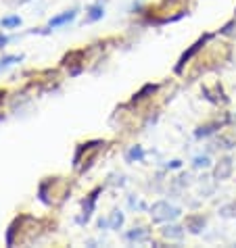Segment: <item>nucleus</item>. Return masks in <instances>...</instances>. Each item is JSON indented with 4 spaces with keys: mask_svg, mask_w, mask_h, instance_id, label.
<instances>
[{
    "mask_svg": "<svg viewBox=\"0 0 236 248\" xmlns=\"http://www.w3.org/2000/svg\"><path fill=\"white\" fill-rule=\"evenodd\" d=\"M151 213V219L155 223H168V221H176L182 215V209L176 204H171L168 201H157L155 204L149 209Z\"/></svg>",
    "mask_w": 236,
    "mask_h": 248,
    "instance_id": "obj_1",
    "label": "nucleus"
},
{
    "mask_svg": "<svg viewBox=\"0 0 236 248\" xmlns=\"http://www.w3.org/2000/svg\"><path fill=\"white\" fill-rule=\"evenodd\" d=\"M102 192V186H96L92 192H88V196L82 201V217H78V223H88L90 217H92V213L96 209V202H99V194Z\"/></svg>",
    "mask_w": 236,
    "mask_h": 248,
    "instance_id": "obj_2",
    "label": "nucleus"
},
{
    "mask_svg": "<svg viewBox=\"0 0 236 248\" xmlns=\"http://www.w3.org/2000/svg\"><path fill=\"white\" fill-rule=\"evenodd\" d=\"M213 38V33H203V36H201L199 40H197V42H194L190 48H188V50H186L184 54H182V57H180V61H178V65L176 67H173V71H176V73H182V69H184V65L186 63H188V61L194 57V54H197L199 50H201V48H203V46H207V42H209V40Z\"/></svg>",
    "mask_w": 236,
    "mask_h": 248,
    "instance_id": "obj_3",
    "label": "nucleus"
},
{
    "mask_svg": "<svg viewBox=\"0 0 236 248\" xmlns=\"http://www.w3.org/2000/svg\"><path fill=\"white\" fill-rule=\"evenodd\" d=\"M78 13H80L78 6H73V9H67V11H63V13H59V15L51 17L46 25L51 27V30H59V27H65V25H69V23H73V21H75Z\"/></svg>",
    "mask_w": 236,
    "mask_h": 248,
    "instance_id": "obj_4",
    "label": "nucleus"
},
{
    "mask_svg": "<svg viewBox=\"0 0 236 248\" xmlns=\"http://www.w3.org/2000/svg\"><path fill=\"white\" fill-rule=\"evenodd\" d=\"M232 171H234V161H232V156H224L218 165H215L213 177H215L218 182H224V180H228V177L232 175Z\"/></svg>",
    "mask_w": 236,
    "mask_h": 248,
    "instance_id": "obj_5",
    "label": "nucleus"
},
{
    "mask_svg": "<svg viewBox=\"0 0 236 248\" xmlns=\"http://www.w3.org/2000/svg\"><path fill=\"white\" fill-rule=\"evenodd\" d=\"M123 240H126L128 244H142V242H149L151 240V230L147 227H132L123 233Z\"/></svg>",
    "mask_w": 236,
    "mask_h": 248,
    "instance_id": "obj_6",
    "label": "nucleus"
},
{
    "mask_svg": "<svg viewBox=\"0 0 236 248\" xmlns=\"http://www.w3.org/2000/svg\"><path fill=\"white\" fill-rule=\"evenodd\" d=\"M161 236L165 240H178L180 242V240H184V236H186V227L173 223V221H168L161 227Z\"/></svg>",
    "mask_w": 236,
    "mask_h": 248,
    "instance_id": "obj_7",
    "label": "nucleus"
},
{
    "mask_svg": "<svg viewBox=\"0 0 236 248\" xmlns=\"http://www.w3.org/2000/svg\"><path fill=\"white\" fill-rule=\"evenodd\" d=\"M105 17V4L101 2H94V4H90L86 6V17H84V23H96V21H101V19Z\"/></svg>",
    "mask_w": 236,
    "mask_h": 248,
    "instance_id": "obj_8",
    "label": "nucleus"
},
{
    "mask_svg": "<svg viewBox=\"0 0 236 248\" xmlns=\"http://www.w3.org/2000/svg\"><path fill=\"white\" fill-rule=\"evenodd\" d=\"M123 158H126V163H144L147 161V150H144L140 144H134V146H130L126 150V155H123Z\"/></svg>",
    "mask_w": 236,
    "mask_h": 248,
    "instance_id": "obj_9",
    "label": "nucleus"
},
{
    "mask_svg": "<svg viewBox=\"0 0 236 248\" xmlns=\"http://www.w3.org/2000/svg\"><path fill=\"white\" fill-rule=\"evenodd\" d=\"M205 225H207V219L203 215H188L186 217V223H184V227L190 233H201Z\"/></svg>",
    "mask_w": 236,
    "mask_h": 248,
    "instance_id": "obj_10",
    "label": "nucleus"
},
{
    "mask_svg": "<svg viewBox=\"0 0 236 248\" xmlns=\"http://www.w3.org/2000/svg\"><path fill=\"white\" fill-rule=\"evenodd\" d=\"M218 129H221V123L219 121H213V123H205V125H199L197 129H194V138L197 140H203V138H209L213 136Z\"/></svg>",
    "mask_w": 236,
    "mask_h": 248,
    "instance_id": "obj_11",
    "label": "nucleus"
},
{
    "mask_svg": "<svg viewBox=\"0 0 236 248\" xmlns=\"http://www.w3.org/2000/svg\"><path fill=\"white\" fill-rule=\"evenodd\" d=\"M157 90H159V84H144V86L140 88V90H138L134 96H132V102H134V105H136V102L147 100L149 96H152V94H155Z\"/></svg>",
    "mask_w": 236,
    "mask_h": 248,
    "instance_id": "obj_12",
    "label": "nucleus"
},
{
    "mask_svg": "<svg viewBox=\"0 0 236 248\" xmlns=\"http://www.w3.org/2000/svg\"><path fill=\"white\" fill-rule=\"evenodd\" d=\"M123 223H126V215L119 211V209H115L113 213L109 215V230H113V232H119Z\"/></svg>",
    "mask_w": 236,
    "mask_h": 248,
    "instance_id": "obj_13",
    "label": "nucleus"
},
{
    "mask_svg": "<svg viewBox=\"0 0 236 248\" xmlns=\"http://www.w3.org/2000/svg\"><path fill=\"white\" fill-rule=\"evenodd\" d=\"M23 59H25L23 54H4V57L0 59V71H6V69H11L13 65L21 63Z\"/></svg>",
    "mask_w": 236,
    "mask_h": 248,
    "instance_id": "obj_14",
    "label": "nucleus"
},
{
    "mask_svg": "<svg viewBox=\"0 0 236 248\" xmlns=\"http://www.w3.org/2000/svg\"><path fill=\"white\" fill-rule=\"evenodd\" d=\"M21 23H23V19L19 15H9L4 19H0V27H2V30H15V27H19Z\"/></svg>",
    "mask_w": 236,
    "mask_h": 248,
    "instance_id": "obj_15",
    "label": "nucleus"
},
{
    "mask_svg": "<svg viewBox=\"0 0 236 248\" xmlns=\"http://www.w3.org/2000/svg\"><path fill=\"white\" fill-rule=\"evenodd\" d=\"M192 167L194 169H209L211 167V156L209 155H197L192 158Z\"/></svg>",
    "mask_w": 236,
    "mask_h": 248,
    "instance_id": "obj_16",
    "label": "nucleus"
},
{
    "mask_svg": "<svg viewBox=\"0 0 236 248\" xmlns=\"http://www.w3.org/2000/svg\"><path fill=\"white\" fill-rule=\"evenodd\" d=\"M219 215H221V217H234V219H236V201L228 202V204H224V206H219Z\"/></svg>",
    "mask_w": 236,
    "mask_h": 248,
    "instance_id": "obj_17",
    "label": "nucleus"
},
{
    "mask_svg": "<svg viewBox=\"0 0 236 248\" xmlns=\"http://www.w3.org/2000/svg\"><path fill=\"white\" fill-rule=\"evenodd\" d=\"M128 204H130V209H138V211H147V202H142V201H136L134 196H128Z\"/></svg>",
    "mask_w": 236,
    "mask_h": 248,
    "instance_id": "obj_18",
    "label": "nucleus"
},
{
    "mask_svg": "<svg viewBox=\"0 0 236 248\" xmlns=\"http://www.w3.org/2000/svg\"><path fill=\"white\" fill-rule=\"evenodd\" d=\"M165 169L168 171H173V169H182V161H180V158H173V161H168L163 165Z\"/></svg>",
    "mask_w": 236,
    "mask_h": 248,
    "instance_id": "obj_19",
    "label": "nucleus"
},
{
    "mask_svg": "<svg viewBox=\"0 0 236 248\" xmlns=\"http://www.w3.org/2000/svg\"><path fill=\"white\" fill-rule=\"evenodd\" d=\"M96 227H99V230H109V217H99Z\"/></svg>",
    "mask_w": 236,
    "mask_h": 248,
    "instance_id": "obj_20",
    "label": "nucleus"
},
{
    "mask_svg": "<svg viewBox=\"0 0 236 248\" xmlns=\"http://www.w3.org/2000/svg\"><path fill=\"white\" fill-rule=\"evenodd\" d=\"M234 27H236V19H234V21H230V23H226V25L219 30V33H232Z\"/></svg>",
    "mask_w": 236,
    "mask_h": 248,
    "instance_id": "obj_21",
    "label": "nucleus"
},
{
    "mask_svg": "<svg viewBox=\"0 0 236 248\" xmlns=\"http://www.w3.org/2000/svg\"><path fill=\"white\" fill-rule=\"evenodd\" d=\"M11 40H13V38H9V36H2V33H0V48H4L6 44L11 42Z\"/></svg>",
    "mask_w": 236,
    "mask_h": 248,
    "instance_id": "obj_22",
    "label": "nucleus"
},
{
    "mask_svg": "<svg viewBox=\"0 0 236 248\" xmlns=\"http://www.w3.org/2000/svg\"><path fill=\"white\" fill-rule=\"evenodd\" d=\"M234 15H236V9H234Z\"/></svg>",
    "mask_w": 236,
    "mask_h": 248,
    "instance_id": "obj_23",
    "label": "nucleus"
}]
</instances>
